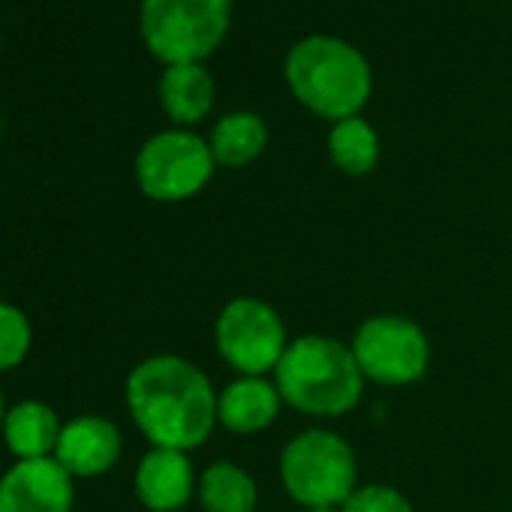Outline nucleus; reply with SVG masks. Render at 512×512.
Returning <instances> with one entry per match:
<instances>
[{
	"label": "nucleus",
	"mask_w": 512,
	"mask_h": 512,
	"mask_svg": "<svg viewBox=\"0 0 512 512\" xmlns=\"http://www.w3.org/2000/svg\"><path fill=\"white\" fill-rule=\"evenodd\" d=\"M281 404L275 380L238 377L217 395V422L232 434H256L278 419Z\"/></svg>",
	"instance_id": "12"
},
{
	"label": "nucleus",
	"mask_w": 512,
	"mask_h": 512,
	"mask_svg": "<svg viewBox=\"0 0 512 512\" xmlns=\"http://www.w3.org/2000/svg\"><path fill=\"white\" fill-rule=\"evenodd\" d=\"M73 476L55 455L19 461L0 479V512H70Z\"/></svg>",
	"instance_id": "9"
},
{
	"label": "nucleus",
	"mask_w": 512,
	"mask_h": 512,
	"mask_svg": "<svg viewBox=\"0 0 512 512\" xmlns=\"http://www.w3.org/2000/svg\"><path fill=\"white\" fill-rule=\"evenodd\" d=\"M4 419H7V407H4V395H0V428H4Z\"/></svg>",
	"instance_id": "20"
},
{
	"label": "nucleus",
	"mask_w": 512,
	"mask_h": 512,
	"mask_svg": "<svg viewBox=\"0 0 512 512\" xmlns=\"http://www.w3.org/2000/svg\"><path fill=\"white\" fill-rule=\"evenodd\" d=\"M160 103L172 121L196 124L214 106V82L202 64L166 67V73L160 79Z\"/></svg>",
	"instance_id": "14"
},
{
	"label": "nucleus",
	"mask_w": 512,
	"mask_h": 512,
	"mask_svg": "<svg viewBox=\"0 0 512 512\" xmlns=\"http://www.w3.org/2000/svg\"><path fill=\"white\" fill-rule=\"evenodd\" d=\"M329 157L344 175H368L380 160V139L368 121L359 115L335 121L329 133Z\"/></svg>",
	"instance_id": "17"
},
{
	"label": "nucleus",
	"mask_w": 512,
	"mask_h": 512,
	"mask_svg": "<svg viewBox=\"0 0 512 512\" xmlns=\"http://www.w3.org/2000/svg\"><path fill=\"white\" fill-rule=\"evenodd\" d=\"M293 97L320 118H353L371 97V67L359 49L338 37L299 40L284 64Z\"/></svg>",
	"instance_id": "3"
},
{
	"label": "nucleus",
	"mask_w": 512,
	"mask_h": 512,
	"mask_svg": "<svg viewBox=\"0 0 512 512\" xmlns=\"http://www.w3.org/2000/svg\"><path fill=\"white\" fill-rule=\"evenodd\" d=\"M308 512H341V506H326V509H308Z\"/></svg>",
	"instance_id": "21"
},
{
	"label": "nucleus",
	"mask_w": 512,
	"mask_h": 512,
	"mask_svg": "<svg viewBox=\"0 0 512 512\" xmlns=\"http://www.w3.org/2000/svg\"><path fill=\"white\" fill-rule=\"evenodd\" d=\"M196 491V473L181 449L154 446L136 467V494L151 512H175Z\"/></svg>",
	"instance_id": "11"
},
{
	"label": "nucleus",
	"mask_w": 512,
	"mask_h": 512,
	"mask_svg": "<svg viewBox=\"0 0 512 512\" xmlns=\"http://www.w3.org/2000/svg\"><path fill=\"white\" fill-rule=\"evenodd\" d=\"M356 476V455L335 431L311 428L284 446L281 482L287 494L308 509L344 506L359 488Z\"/></svg>",
	"instance_id": "5"
},
{
	"label": "nucleus",
	"mask_w": 512,
	"mask_h": 512,
	"mask_svg": "<svg viewBox=\"0 0 512 512\" xmlns=\"http://www.w3.org/2000/svg\"><path fill=\"white\" fill-rule=\"evenodd\" d=\"M61 428L64 425L58 422V413L43 401H22V404L10 407L7 419H4L7 446L22 461L55 455Z\"/></svg>",
	"instance_id": "13"
},
{
	"label": "nucleus",
	"mask_w": 512,
	"mask_h": 512,
	"mask_svg": "<svg viewBox=\"0 0 512 512\" xmlns=\"http://www.w3.org/2000/svg\"><path fill=\"white\" fill-rule=\"evenodd\" d=\"M31 350V323L28 317L7 305V302H0V371H10L16 368Z\"/></svg>",
	"instance_id": "18"
},
{
	"label": "nucleus",
	"mask_w": 512,
	"mask_h": 512,
	"mask_svg": "<svg viewBox=\"0 0 512 512\" xmlns=\"http://www.w3.org/2000/svg\"><path fill=\"white\" fill-rule=\"evenodd\" d=\"M275 386L284 404L305 416H344L365 389V374L353 350L329 335H302L290 341L275 368Z\"/></svg>",
	"instance_id": "2"
},
{
	"label": "nucleus",
	"mask_w": 512,
	"mask_h": 512,
	"mask_svg": "<svg viewBox=\"0 0 512 512\" xmlns=\"http://www.w3.org/2000/svg\"><path fill=\"white\" fill-rule=\"evenodd\" d=\"M266 142H269V127L260 115L229 112L214 124L208 148H211L217 166L238 169V166H247L260 157Z\"/></svg>",
	"instance_id": "15"
},
{
	"label": "nucleus",
	"mask_w": 512,
	"mask_h": 512,
	"mask_svg": "<svg viewBox=\"0 0 512 512\" xmlns=\"http://www.w3.org/2000/svg\"><path fill=\"white\" fill-rule=\"evenodd\" d=\"M341 512H413V506L398 488L374 482V485H359L347 497Z\"/></svg>",
	"instance_id": "19"
},
{
	"label": "nucleus",
	"mask_w": 512,
	"mask_h": 512,
	"mask_svg": "<svg viewBox=\"0 0 512 512\" xmlns=\"http://www.w3.org/2000/svg\"><path fill=\"white\" fill-rule=\"evenodd\" d=\"M256 497L260 494L253 476L232 461H214L199 476V503L205 512H253Z\"/></svg>",
	"instance_id": "16"
},
{
	"label": "nucleus",
	"mask_w": 512,
	"mask_h": 512,
	"mask_svg": "<svg viewBox=\"0 0 512 512\" xmlns=\"http://www.w3.org/2000/svg\"><path fill=\"white\" fill-rule=\"evenodd\" d=\"M127 407L139 431L163 449H196L217 425L211 380L181 356H151L127 377Z\"/></svg>",
	"instance_id": "1"
},
{
	"label": "nucleus",
	"mask_w": 512,
	"mask_h": 512,
	"mask_svg": "<svg viewBox=\"0 0 512 512\" xmlns=\"http://www.w3.org/2000/svg\"><path fill=\"white\" fill-rule=\"evenodd\" d=\"M55 458L70 476H100L121 458V431L103 416H76L61 428Z\"/></svg>",
	"instance_id": "10"
},
{
	"label": "nucleus",
	"mask_w": 512,
	"mask_h": 512,
	"mask_svg": "<svg viewBox=\"0 0 512 512\" xmlns=\"http://www.w3.org/2000/svg\"><path fill=\"white\" fill-rule=\"evenodd\" d=\"M214 166L217 163L205 139L187 130H166L139 148L136 181L142 193L157 202H181L208 184Z\"/></svg>",
	"instance_id": "7"
},
{
	"label": "nucleus",
	"mask_w": 512,
	"mask_h": 512,
	"mask_svg": "<svg viewBox=\"0 0 512 512\" xmlns=\"http://www.w3.org/2000/svg\"><path fill=\"white\" fill-rule=\"evenodd\" d=\"M214 344L226 365L241 377L275 374L290 347L284 320L269 302L256 296H238L220 311L214 323Z\"/></svg>",
	"instance_id": "6"
},
{
	"label": "nucleus",
	"mask_w": 512,
	"mask_h": 512,
	"mask_svg": "<svg viewBox=\"0 0 512 512\" xmlns=\"http://www.w3.org/2000/svg\"><path fill=\"white\" fill-rule=\"evenodd\" d=\"M232 0H142V40L163 64H199L229 28Z\"/></svg>",
	"instance_id": "4"
},
{
	"label": "nucleus",
	"mask_w": 512,
	"mask_h": 512,
	"mask_svg": "<svg viewBox=\"0 0 512 512\" xmlns=\"http://www.w3.org/2000/svg\"><path fill=\"white\" fill-rule=\"evenodd\" d=\"M362 374L380 386H407L428 371L431 347L425 332L398 314L365 320L350 344Z\"/></svg>",
	"instance_id": "8"
}]
</instances>
